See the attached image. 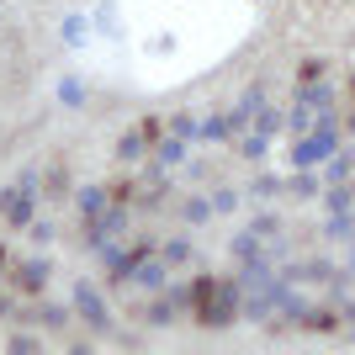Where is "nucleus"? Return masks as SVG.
Wrapping results in <instances>:
<instances>
[{
    "instance_id": "f257e3e1",
    "label": "nucleus",
    "mask_w": 355,
    "mask_h": 355,
    "mask_svg": "<svg viewBox=\"0 0 355 355\" xmlns=\"http://www.w3.org/2000/svg\"><path fill=\"white\" fill-rule=\"evenodd\" d=\"M329 154H334V122H329V117H318V122L308 128V133L297 138L292 164H297V170H313V164H324Z\"/></svg>"
},
{
    "instance_id": "f03ea898",
    "label": "nucleus",
    "mask_w": 355,
    "mask_h": 355,
    "mask_svg": "<svg viewBox=\"0 0 355 355\" xmlns=\"http://www.w3.org/2000/svg\"><path fill=\"white\" fill-rule=\"evenodd\" d=\"M196 313H202V324H228V318H239V313H244V286L239 282H228V286L212 282L207 302H202Z\"/></svg>"
},
{
    "instance_id": "7ed1b4c3",
    "label": "nucleus",
    "mask_w": 355,
    "mask_h": 355,
    "mask_svg": "<svg viewBox=\"0 0 355 355\" xmlns=\"http://www.w3.org/2000/svg\"><path fill=\"white\" fill-rule=\"evenodd\" d=\"M74 308H80V318H85L96 334H106V329H112V313H106V302L96 297V286H90V282L74 286Z\"/></svg>"
},
{
    "instance_id": "20e7f679",
    "label": "nucleus",
    "mask_w": 355,
    "mask_h": 355,
    "mask_svg": "<svg viewBox=\"0 0 355 355\" xmlns=\"http://www.w3.org/2000/svg\"><path fill=\"white\" fill-rule=\"evenodd\" d=\"M0 218L16 223V228H27V223H32V191H27V186H11V191H0Z\"/></svg>"
},
{
    "instance_id": "39448f33",
    "label": "nucleus",
    "mask_w": 355,
    "mask_h": 355,
    "mask_svg": "<svg viewBox=\"0 0 355 355\" xmlns=\"http://www.w3.org/2000/svg\"><path fill=\"white\" fill-rule=\"evenodd\" d=\"M122 228H128V207H106L101 218H90V250L106 244V239H117Z\"/></svg>"
},
{
    "instance_id": "423d86ee",
    "label": "nucleus",
    "mask_w": 355,
    "mask_h": 355,
    "mask_svg": "<svg viewBox=\"0 0 355 355\" xmlns=\"http://www.w3.org/2000/svg\"><path fill=\"white\" fill-rule=\"evenodd\" d=\"M128 276H133L144 292H164V266H159V260H148V254H144V260H133Z\"/></svg>"
},
{
    "instance_id": "0eeeda50",
    "label": "nucleus",
    "mask_w": 355,
    "mask_h": 355,
    "mask_svg": "<svg viewBox=\"0 0 355 355\" xmlns=\"http://www.w3.org/2000/svg\"><path fill=\"white\" fill-rule=\"evenodd\" d=\"M239 128H244V112H223V117H207V122H202V138H212V144H218V138H234Z\"/></svg>"
},
{
    "instance_id": "6e6552de",
    "label": "nucleus",
    "mask_w": 355,
    "mask_h": 355,
    "mask_svg": "<svg viewBox=\"0 0 355 355\" xmlns=\"http://www.w3.org/2000/svg\"><path fill=\"white\" fill-rule=\"evenodd\" d=\"M48 282V260H27V266H16V286L21 292H43Z\"/></svg>"
},
{
    "instance_id": "1a4fd4ad",
    "label": "nucleus",
    "mask_w": 355,
    "mask_h": 355,
    "mask_svg": "<svg viewBox=\"0 0 355 355\" xmlns=\"http://www.w3.org/2000/svg\"><path fill=\"white\" fill-rule=\"evenodd\" d=\"M74 207L85 212V218H101L106 212V191L101 186H80V191H74Z\"/></svg>"
},
{
    "instance_id": "9d476101",
    "label": "nucleus",
    "mask_w": 355,
    "mask_h": 355,
    "mask_svg": "<svg viewBox=\"0 0 355 355\" xmlns=\"http://www.w3.org/2000/svg\"><path fill=\"white\" fill-rule=\"evenodd\" d=\"M228 254H234L239 266H254V260H260L266 250H260V239H254V234H239L234 244H228Z\"/></svg>"
},
{
    "instance_id": "9b49d317",
    "label": "nucleus",
    "mask_w": 355,
    "mask_h": 355,
    "mask_svg": "<svg viewBox=\"0 0 355 355\" xmlns=\"http://www.w3.org/2000/svg\"><path fill=\"white\" fill-rule=\"evenodd\" d=\"M254 133L276 138V133H282V112H276V106H260V112H254Z\"/></svg>"
},
{
    "instance_id": "f8f14e48",
    "label": "nucleus",
    "mask_w": 355,
    "mask_h": 355,
    "mask_svg": "<svg viewBox=\"0 0 355 355\" xmlns=\"http://www.w3.org/2000/svg\"><path fill=\"white\" fill-rule=\"evenodd\" d=\"M159 260L164 266H186V260H191V244H186V239H170V244H159Z\"/></svg>"
},
{
    "instance_id": "ddd939ff",
    "label": "nucleus",
    "mask_w": 355,
    "mask_h": 355,
    "mask_svg": "<svg viewBox=\"0 0 355 355\" xmlns=\"http://www.w3.org/2000/svg\"><path fill=\"white\" fill-rule=\"evenodd\" d=\"M350 170H355V154H329V180H334V186H345Z\"/></svg>"
},
{
    "instance_id": "4468645a",
    "label": "nucleus",
    "mask_w": 355,
    "mask_h": 355,
    "mask_svg": "<svg viewBox=\"0 0 355 355\" xmlns=\"http://www.w3.org/2000/svg\"><path fill=\"white\" fill-rule=\"evenodd\" d=\"M180 212H186V223H207L212 218V196H186Z\"/></svg>"
},
{
    "instance_id": "2eb2a0df",
    "label": "nucleus",
    "mask_w": 355,
    "mask_h": 355,
    "mask_svg": "<svg viewBox=\"0 0 355 355\" xmlns=\"http://www.w3.org/2000/svg\"><path fill=\"white\" fill-rule=\"evenodd\" d=\"M85 32H90L85 16H69V21H64V43H69V48H85Z\"/></svg>"
},
{
    "instance_id": "dca6fc26",
    "label": "nucleus",
    "mask_w": 355,
    "mask_h": 355,
    "mask_svg": "<svg viewBox=\"0 0 355 355\" xmlns=\"http://www.w3.org/2000/svg\"><path fill=\"white\" fill-rule=\"evenodd\" d=\"M286 128H292V133H308V128H313V106L302 101V96H297V106H292V117H286Z\"/></svg>"
},
{
    "instance_id": "f3484780",
    "label": "nucleus",
    "mask_w": 355,
    "mask_h": 355,
    "mask_svg": "<svg viewBox=\"0 0 355 355\" xmlns=\"http://www.w3.org/2000/svg\"><path fill=\"white\" fill-rule=\"evenodd\" d=\"M170 133H175V138H186V144H191V138H202V122H196V117H186V112H180V117H170Z\"/></svg>"
},
{
    "instance_id": "a211bd4d",
    "label": "nucleus",
    "mask_w": 355,
    "mask_h": 355,
    "mask_svg": "<svg viewBox=\"0 0 355 355\" xmlns=\"http://www.w3.org/2000/svg\"><path fill=\"white\" fill-rule=\"evenodd\" d=\"M186 159V138H164L159 144V164H180Z\"/></svg>"
},
{
    "instance_id": "6ab92c4d",
    "label": "nucleus",
    "mask_w": 355,
    "mask_h": 355,
    "mask_svg": "<svg viewBox=\"0 0 355 355\" xmlns=\"http://www.w3.org/2000/svg\"><path fill=\"white\" fill-rule=\"evenodd\" d=\"M144 144H148V138H144V128H138V133H128V138L117 144V154H122V159H138V154H144Z\"/></svg>"
},
{
    "instance_id": "aec40b11",
    "label": "nucleus",
    "mask_w": 355,
    "mask_h": 355,
    "mask_svg": "<svg viewBox=\"0 0 355 355\" xmlns=\"http://www.w3.org/2000/svg\"><path fill=\"white\" fill-rule=\"evenodd\" d=\"M329 234H334V239H355V218H350V207H345V212H334Z\"/></svg>"
},
{
    "instance_id": "412c9836",
    "label": "nucleus",
    "mask_w": 355,
    "mask_h": 355,
    "mask_svg": "<svg viewBox=\"0 0 355 355\" xmlns=\"http://www.w3.org/2000/svg\"><path fill=\"white\" fill-rule=\"evenodd\" d=\"M260 106H266V85H250V90H244V101H239V112L250 117V112H260Z\"/></svg>"
},
{
    "instance_id": "4be33fe9",
    "label": "nucleus",
    "mask_w": 355,
    "mask_h": 355,
    "mask_svg": "<svg viewBox=\"0 0 355 355\" xmlns=\"http://www.w3.org/2000/svg\"><path fill=\"white\" fill-rule=\"evenodd\" d=\"M276 228H282V223H276V212H260L250 234H254V239H276Z\"/></svg>"
},
{
    "instance_id": "5701e85b",
    "label": "nucleus",
    "mask_w": 355,
    "mask_h": 355,
    "mask_svg": "<svg viewBox=\"0 0 355 355\" xmlns=\"http://www.w3.org/2000/svg\"><path fill=\"white\" fill-rule=\"evenodd\" d=\"M212 212H239V191L234 186H223V191L212 196Z\"/></svg>"
},
{
    "instance_id": "b1692460",
    "label": "nucleus",
    "mask_w": 355,
    "mask_h": 355,
    "mask_svg": "<svg viewBox=\"0 0 355 355\" xmlns=\"http://www.w3.org/2000/svg\"><path fill=\"white\" fill-rule=\"evenodd\" d=\"M43 324H48V329H64V324H69V308H59V302H48V308H43Z\"/></svg>"
},
{
    "instance_id": "393cba45",
    "label": "nucleus",
    "mask_w": 355,
    "mask_h": 355,
    "mask_svg": "<svg viewBox=\"0 0 355 355\" xmlns=\"http://www.w3.org/2000/svg\"><path fill=\"white\" fill-rule=\"evenodd\" d=\"M313 191H318V180H313L308 170H297L292 175V196H313Z\"/></svg>"
},
{
    "instance_id": "a878e982",
    "label": "nucleus",
    "mask_w": 355,
    "mask_h": 355,
    "mask_svg": "<svg viewBox=\"0 0 355 355\" xmlns=\"http://www.w3.org/2000/svg\"><path fill=\"white\" fill-rule=\"evenodd\" d=\"M254 196H282V180H276V175H260V180H254Z\"/></svg>"
},
{
    "instance_id": "bb28decb",
    "label": "nucleus",
    "mask_w": 355,
    "mask_h": 355,
    "mask_svg": "<svg viewBox=\"0 0 355 355\" xmlns=\"http://www.w3.org/2000/svg\"><path fill=\"white\" fill-rule=\"evenodd\" d=\"M270 148V138L266 133H254V138H244V154H250V159H260V154H266Z\"/></svg>"
},
{
    "instance_id": "cd10ccee",
    "label": "nucleus",
    "mask_w": 355,
    "mask_h": 355,
    "mask_svg": "<svg viewBox=\"0 0 355 355\" xmlns=\"http://www.w3.org/2000/svg\"><path fill=\"white\" fill-rule=\"evenodd\" d=\"M324 202H329V212H345V207H350V191H345V186H334Z\"/></svg>"
},
{
    "instance_id": "c85d7f7f",
    "label": "nucleus",
    "mask_w": 355,
    "mask_h": 355,
    "mask_svg": "<svg viewBox=\"0 0 355 355\" xmlns=\"http://www.w3.org/2000/svg\"><path fill=\"white\" fill-rule=\"evenodd\" d=\"M80 96H85V90L74 85V80H59V101H69V106H80Z\"/></svg>"
},
{
    "instance_id": "c756f323",
    "label": "nucleus",
    "mask_w": 355,
    "mask_h": 355,
    "mask_svg": "<svg viewBox=\"0 0 355 355\" xmlns=\"http://www.w3.org/2000/svg\"><path fill=\"white\" fill-rule=\"evenodd\" d=\"M48 191L64 196V191H69V175H64V170H48Z\"/></svg>"
},
{
    "instance_id": "7c9ffc66",
    "label": "nucleus",
    "mask_w": 355,
    "mask_h": 355,
    "mask_svg": "<svg viewBox=\"0 0 355 355\" xmlns=\"http://www.w3.org/2000/svg\"><path fill=\"white\" fill-rule=\"evenodd\" d=\"M16 350L32 355V350H37V340H32V334H11V355H16Z\"/></svg>"
},
{
    "instance_id": "2f4dec72",
    "label": "nucleus",
    "mask_w": 355,
    "mask_h": 355,
    "mask_svg": "<svg viewBox=\"0 0 355 355\" xmlns=\"http://www.w3.org/2000/svg\"><path fill=\"white\" fill-rule=\"evenodd\" d=\"M53 234H59L53 223H32V239H37V244H53Z\"/></svg>"
},
{
    "instance_id": "473e14b6",
    "label": "nucleus",
    "mask_w": 355,
    "mask_h": 355,
    "mask_svg": "<svg viewBox=\"0 0 355 355\" xmlns=\"http://www.w3.org/2000/svg\"><path fill=\"white\" fill-rule=\"evenodd\" d=\"M148 324H170V302H148Z\"/></svg>"
},
{
    "instance_id": "72a5a7b5",
    "label": "nucleus",
    "mask_w": 355,
    "mask_h": 355,
    "mask_svg": "<svg viewBox=\"0 0 355 355\" xmlns=\"http://www.w3.org/2000/svg\"><path fill=\"white\" fill-rule=\"evenodd\" d=\"M308 80H324V64H318V59L302 64V85H308Z\"/></svg>"
},
{
    "instance_id": "f704fd0d",
    "label": "nucleus",
    "mask_w": 355,
    "mask_h": 355,
    "mask_svg": "<svg viewBox=\"0 0 355 355\" xmlns=\"http://www.w3.org/2000/svg\"><path fill=\"white\" fill-rule=\"evenodd\" d=\"M350 276H355V254H350Z\"/></svg>"
}]
</instances>
